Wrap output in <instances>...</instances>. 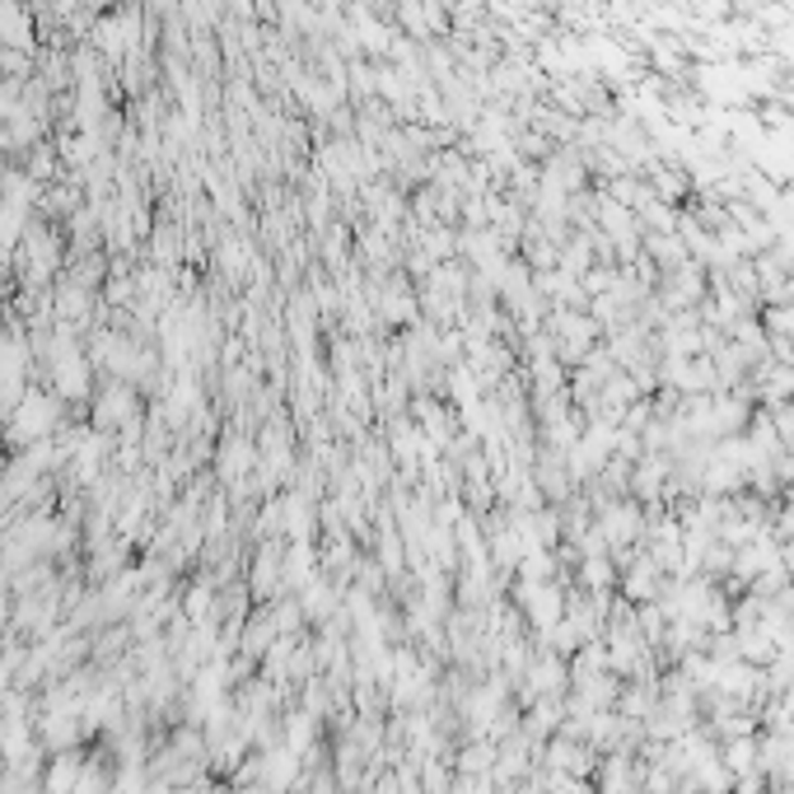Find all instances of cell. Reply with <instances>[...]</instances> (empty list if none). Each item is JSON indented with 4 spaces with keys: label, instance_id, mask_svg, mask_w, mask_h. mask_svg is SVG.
Segmentation results:
<instances>
[{
    "label": "cell",
    "instance_id": "1",
    "mask_svg": "<svg viewBox=\"0 0 794 794\" xmlns=\"http://www.w3.org/2000/svg\"><path fill=\"white\" fill-rule=\"evenodd\" d=\"M57 421H61V407H57V397L52 393H24L20 402H14V417H10V430L20 440H47L57 430Z\"/></svg>",
    "mask_w": 794,
    "mask_h": 794
},
{
    "label": "cell",
    "instance_id": "2",
    "mask_svg": "<svg viewBox=\"0 0 794 794\" xmlns=\"http://www.w3.org/2000/svg\"><path fill=\"white\" fill-rule=\"evenodd\" d=\"M131 417H136V393H131L127 384H112V388L94 402V421H98V430L131 425Z\"/></svg>",
    "mask_w": 794,
    "mask_h": 794
},
{
    "label": "cell",
    "instance_id": "5",
    "mask_svg": "<svg viewBox=\"0 0 794 794\" xmlns=\"http://www.w3.org/2000/svg\"><path fill=\"white\" fill-rule=\"evenodd\" d=\"M607 533H612V538L636 533V515H631V509H626V515H612V519H607Z\"/></svg>",
    "mask_w": 794,
    "mask_h": 794
},
{
    "label": "cell",
    "instance_id": "3",
    "mask_svg": "<svg viewBox=\"0 0 794 794\" xmlns=\"http://www.w3.org/2000/svg\"><path fill=\"white\" fill-rule=\"evenodd\" d=\"M24 257H28V272L33 276H52L57 272V239L47 234V229H33L28 234V248H24Z\"/></svg>",
    "mask_w": 794,
    "mask_h": 794
},
{
    "label": "cell",
    "instance_id": "4",
    "mask_svg": "<svg viewBox=\"0 0 794 794\" xmlns=\"http://www.w3.org/2000/svg\"><path fill=\"white\" fill-rule=\"evenodd\" d=\"M0 43L28 47V14L20 10V0H0Z\"/></svg>",
    "mask_w": 794,
    "mask_h": 794
}]
</instances>
